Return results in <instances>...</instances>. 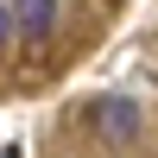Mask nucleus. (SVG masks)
I'll return each instance as SVG.
<instances>
[{
  "mask_svg": "<svg viewBox=\"0 0 158 158\" xmlns=\"http://www.w3.org/2000/svg\"><path fill=\"white\" fill-rule=\"evenodd\" d=\"M0 158H19V152H0Z\"/></svg>",
  "mask_w": 158,
  "mask_h": 158,
  "instance_id": "nucleus-4",
  "label": "nucleus"
},
{
  "mask_svg": "<svg viewBox=\"0 0 158 158\" xmlns=\"http://www.w3.org/2000/svg\"><path fill=\"white\" fill-rule=\"evenodd\" d=\"M13 38V6H0V44Z\"/></svg>",
  "mask_w": 158,
  "mask_h": 158,
  "instance_id": "nucleus-3",
  "label": "nucleus"
},
{
  "mask_svg": "<svg viewBox=\"0 0 158 158\" xmlns=\"http://www.w3.org/2000/svg\"><path fill=\"white\" fill-rule=\"evenodd\" d=\"M95 133L108 139V146H133L139 139V108L127 95H101L95 101Z\"/></svg>",
  "mask_w": 158,
  "mask_h": 158,
  "instance_id": "nucleus-1",
  "label": "nucleus"
},
{
  "mask_svg": "<svg viewBox=\"0 0 158 158\" xmlns=\"http://www.w3.org/2000/svg\"><path fill=\"white\" fill-rule=\"evenodd\" d=\"M51 19H57V0H13V25H19L25 38H44Z\"/></svg>",
  "mask_w": 158,
  "mask_h": 158,
  "instance_id": "nucleus-2",
  "label": "nucleus"
}]
</instances>
